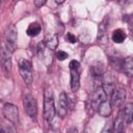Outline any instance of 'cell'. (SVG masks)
<instances>
[{
	"instance_id": "obj_1",
	"label": "cell",
	"mask_w": 133,
	"mask_h": 133,
	"mask_svg": "<svg viewBox=\"0 0 133 133\" xmlns=\"http://www.w3.org/2000/svg\"><path fill=\"white\" fill-rule=\"evenodd\" d=\"M56 109L54 103V92L50 85H47L44 92V117L48 123H51L54 118Z\"/></svg>"
},
{
	"instance_id": "obj_2",
	"label": "cell",
	"mask_w": 133,
	"mask_h": 133,
	"mask_svg": "<svg viewBox=\"0 0 133 133\" xmlns=\"http://www.w3.org/2000/svg\"><path fill=\"white\" fill-rule=\"evenodd\" d=\"M19 72L23 81L30 85L33 81V72H32V64L27 59H21L19 62Z\"/></svg>"
},
{
	"instance_id": "obj_3",
	"label": "cell",
	"mask_w": 133,
	"mask_h": 133,
	"mask_svg": "<svg viewBox=\"0 0 133 133\" xmlns=\"http://www.w3.org/2000/svg\"><path fill=\"white\" fill-rule=\"evenodd\" d=\"M17 28L15 25H9L4 33V39H5V48L9 52H14L17 47Z\"/></svg>"
},
{
	"instance_id": "obj_4",
	"label": "cell",
	"mask_w": 133,
	"mask_h": 133,
	"mask_svg": "<svg viewBox=\"0 0 133 133\" xmlns=\"http://www.w3.org/2000/svg\"><path fill=\"white\" fill-rule=\"evenodd\" d=\"M23 106L25 112L31 119H35L37 115V105L34 97L32 95H26L23 100Z\"/></svg>"
},
{
	"instance_id": "obj_5",
	"label": "cell",
	"mask_w": 133,
	"mask_h": 133,
	"mask_svg": "<svg viewBox=\"0 0 133 133\" xmlns=\"http://www.w3.org/2000/svg\"><path fill=\"white\" fill-rule=\"evenodd\" d=\"M105 100H107V96L102 87V84L101 85H97L95 86V91L91 96V100H90V107L97 111V108L99 107V105L104 102Z\"/></svg>"
},
{
	"instance_id": "obj_6",
	"label": "cell",
	"mask_w": 133,
	"mask_h": 133,
	"mask_svg": "<svg viewBox=\"0 0 133 133\" xmlns=\"http://www.w3.org/2000/svg\"><path fill=\"white\" fill-rule=\"evenodd\" d=\"M3 115L7 121L12 124H17L19 122V109L16 105L11 103H6L3 106Z\"/></svg>"
},
{
	"instance_id": "obj_7",
	"label": "cell",
	"mask_w": 133,
	"mask_h": 133,
	"mask_svg": "<svg viewBox=\"0 0 133 133\" xmlns=\"http://www.w3.org/2000/svg\"><path fill=\"white\" fill-rule=\"evenodd\" d=\"M0 61H1V66L3 71L6 74H10L11 72V52H9L5 47H3L0 51Z\"/></svg>"
},
{
	"instance_id": "obj_8",
	"label": "cell",
	"mask_w": 133,
	"mask_h": 133,
	"mask_svg": "<svg viewBox=\"0 0 133 133\" xmlns=\"http://www.w3.org/2000/svg\"><path fill=\"white\" fill-rule=\"evenodd\" d=\"M110 97V104L112 107H119L125 99H126V90L123 88H114L111 92Z\"/></svg>"
},
{
	"instance_id": "obj_9",
	"label": "cell",
	"mask_w": 133,
	"mask_h": 133,
	"mask_svg": "<svg viewBox=\"0 0 133 133\" xmlns=\"http://www.w3.org/2000/svg\"><path fill=\"white\" fill-rule=\"evenodd\" d=\"M107 28H108V17H105L102 20V22L99 24V28H98V37H97V41L100 44H106L108 42Z\"/></svg>"
},
{
	"instance_id": "obj_10",
	"label": "cell",
	"mask_w": 133,
	"mask_h": 133,
	"mask_svg": "<svg viewBox=\"0 0 133 133\" xmlns=\"http://www.w3.org/2000/svg\"><path fill=\"white\" fill-rule=\"evenodd\" d=\"M68 108H69V99L65 92H61L59 95V100H58V105H57V113L60 117H64L66 115L68 112Z\"/></svg>"
},
{
	"instance_id": "obj_11",
	"label": "cell",
	"mask_w": 133,
	"mask_h": 133,
	"mask_svg": "<svg viewBox=\"0 0 133 133\" xmlns=\"http://www.w3.org/2000/svg\"><path fill=\"white\" fill-rule=\"evenodd\" d=\"M50 51H51V50L48 49V48L45 46V44H39L37 53H38V56H39L41 60H43L46 64L51 63V60H52V54H51Z\"/></svg>"
},
{
	"instance_id": "obj_12",
	"label": "cell",
	"mask_w": 133,
	"mask_h": 133,
	"mask_svg": "<svg viewBox=\"0 0 133 133\" xmlns=\"http://www.w3.org/2000/svg\"><path fill=\"white\" fill-rule=\"evenodd\" d=\"M79 69H70L71 72V89L72 91H77L80 86V75H79Z\"/></svg>"
},
{
	"instance_id": "obj_13",
	"label": "cell",
	"mask_w": 133,
	"mask_h": 133,
	"mask_svg": "<svg viewBox=\"0 0 133 133\" xmlns=\"http://www.w3.org/2000/svg\"><path fill=\"white\" fill-rule=\"evenodd\" d=\"M90 73L94 78H101L105 73V65L101 61H96L90 65Z\"/></svg>"
},
{
	"instance_id": "obj_14",
	"label": "cell",
	"mask_w": 133,
	"mask_h": 133,
	"mask_svg": "<svg viewBox=\"0 0 133 133\" xmlns=\"http://www.w3.org/2000/svg\"><path fill=\"white\" fill-rule=\"evenodd\" d=\"M97 112L101 116H104V117L109 116L111 114V112H112V106L110 104V101H108V99H107L104 102H102L99 105V107L97 108Z\"/></svg>"
},
{
	"instance_id": "obj_15",
	"label": "cell",
	"mask_w": 133,
	"mask_h": 133,
	"mask_svg": "<svg viewBox=\"0 0 133 133\" xmlns=\"http://www.w3.org/2000/svg\"><path fill=\"white\" fill-rule=\"evenodd\" d=\"M121 111L123 113V117H124L125 123L131 124L132 119H133V104L132 103H127Z\"/></svg>"
},
{
	"instance_id": "obj_16",
	"label": "cell",
	"mask_w": 133,
	"mask_h": 133,
	"mask_svg": "<svg viewBox=\"0 0 133 133\" xmlns=\"http://www.w3.org/2000/svg\"><path fill=\"white\" fill-rule=\"evenodd\" d=\"M44 44H45V46H46L48 49H50V50H55V49L57 48V46H58V37H57V35H55V34H50V33H49V34L46 36Z\"/></svg>"
},
{
	"instance_id": "obj_17",
	"label": "cell",
	"mask_w": 133,
	"mask_h": 133,
	"mask_svg": "<svg viewBox=\"0 0 133 133\" xmlns=\"http://www.w3.org/2000/svg\"><path fill=\"white\" fill-rule=\"evenodd\" d=\"M122 66H123V70H124V72L126 73V75L128 77L133 76V58L131 56H128L124 60Z\"/></svg>"
},
{
	"instance_id": "obj_18",
	"label": "cell",
	"mask_w": 133,
	"mask_h": 133,
	"mask_svg": "<svg viewBox=\"0 0 133 133\" xmlns=\"http://www.w3.org/2000/svg\"><path fill=\"white\" fill-rule=\"evenodd\" d=\"M41 29H42L41 28V25L37 22H34V23H31L28 26V28L26 30V33L29 36H36L41 32Z\"/></svg>"
},
{
	"instance_id": "obj_19",
	"label": "cell",
	"mask_w": 133,
	"mask_h": 133,
	"mask_svg": "<svg viewBox=\"0 0 133 133\" xmlns=\"http://www.w3.org/2000/svg\"><path fill=\"white\" fill-rule=\"evenodd\" d=\"M126 39V33L122 29H116L112 32V41L116 44H122Z\"/></svg>"
},
{
	"instance_id": "obj_20",
	"label": "cell",
	"mask_w": 133,
	"mask_h": 133,
	"mask_svg": "<svg viewBox=\"0 0 133 133\" xmlns=\"http://www.w3.org/2000/svg\"><path fill=\"white\" fill-rule=\"evenodd\" d=\"M124 125H125V121H124V117H123V113H122V111H119L118 116L114 121L113 131L114 132H121L123 130V128H124Z\"/></svg>"
},
{
	"instance_id": "obj_21",
	"label": "cell",
	"mask_w": 133,
	"mask_h": 133,
	"mask_svg": "<svg viewBox=\"0 0 133 133\" xmlns=\"http://www.w3.org/2000/svg\"><path fill=\"white\" fill-rule=\"evenodd\" d=\"M56 57H57L58 60L62 61V60H64V59H66L69 57V54L66 52H64V51H58L57 54H56Z\"/></svg>"
},
{
	"instance_id": "obj_22",
	"label": "cell",
	"mask_w": 133,
	"mask_h": 133,
	"mask_svg": "<svg viewBox=\"0 0 133 133\" xmlns=\"http://www.w3.org/2000/svg\"><path fill=\"white\" fill-rule=\"evenodd\" d=\"M65 41L66 42H69V43H71V44H74V43H76L77 42V38H76V36L74 35V34H72V33H66V35H65Z\"/></svg>"
},
{
	"instance_id": "obj_23",
	"label": "cell",
	"mask_w": 133,
	"mask_h": 133,
	"mask_svg": "<svg viewBox=\"0 0 133 133\" xmlns=\"http://www.w3.org/2000/svg\"><path fill=\"white\" fill-rule=\"evenodd\" d=\"M69 66H70V69H79L80 64H79V62L77 60H71Z\"/></svg>"
},
{
	"instance_id": "obj_24",
	"label": "cell",
	"mask_w": 133,
	"mask_h": 133,
	"mask_svg": "<svg viewBox=\"0 0 133 133\" xmlns=\"http://www.w3.org/2000/svg\"><path fill=\"white\" fill-rule=\"evenodd\" d=\"M47 0H34V5L36 7H42L45 3H46Z\"/></svg>"
},
{
	"instance_id": "obj_25",
	"label": "cell",
	"mask_w": 133,
	"mask_h": 133,
	"mask_svg": "<svg viewBox=\"0 0 133 133\" xmlns=\"http://www.w3.org/2000/svg\"><path fill=\"white\" fill-rule=\"evenodd\" d=\"M55 1V3H57V4H62L65 0H54Z\"/></svg>"
},
{
	"instance_id": "obj_26",
	"label": "cell",
	"mask_w": 133,
	"mask_h": 133,
	"mask_svg": "<svg viewBox=\"0 0 133 133\" xmlns=\"http://www.w3.org/2000/svg\"><path fill=\"white\" fill-rule=\"evenodd\" d=\"M127 1H128V0H117V2H118L119 4H125V3H127Z\"/></svg>"
},
{
	"instance_id": "obj_27",
	"label": "cell",
	"mask_w": 133,
	"mask_h": 133,
	"mask_svg": "<svg viewBox=\"0 0 133 133\" xmlns=\"http://www.w3.org/2000/svg\"><path fill=\"white\" fill-rule=\"evenodd\" d=\"M1 3H2V0H0V6H1Z\"/></svg>"
}]
</instances>
